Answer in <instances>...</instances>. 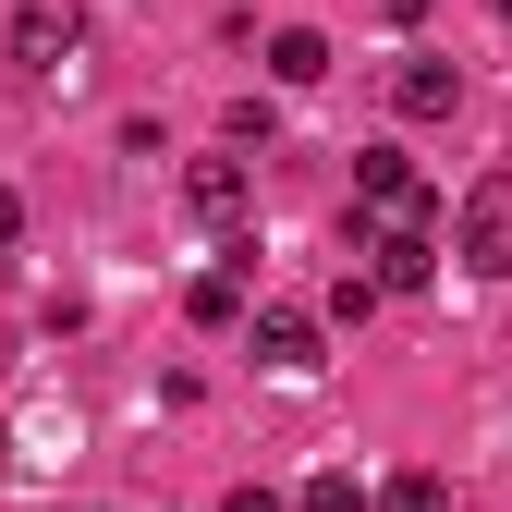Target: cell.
I'll list each match as a JSON object with an SVG mask.
<instances>
[{
	"mask_svg": "<svg viewBox=\"0 0 512 512\" xmlns=\"http://www.w3.org/2000/svg\"><path fill=\"white\" fill-rule=\"evenodd\" d=\"M220 512H281V488H256V476H244V488H232Z\"/></svg>",
	"mask_w": 512,
	"mask_h": 512,
	"instance_id": "obj_12",
	"label": "cell"
},
{
	"mask_svg": "<svg viewBox=\"0 0 512 512\" xmlns=\"http://www.w3.org/2000/svg\"><path fill=\"white\" fill-rule=\"evenodd\" d=\"M354 220H439V196L415 183L403 147H354Z\"/></svg>",
	"mask_w": 512,
	"mask_h": 512,
	"instance_id": "obj_3",
	"label": "cell"
},
{
	"mask_svg": "<svg viewBox=\"0 0 512 512\" xmlns=\"http://www.w3.org/2000/svg\"><path fill=\"white\" fill-rule=\"evenodd\" d=\"M378 512H452V488H439V476H427V464H403V476H391V488H378Z\"/></svg>",
	"mask_w": 512,
	"mask_h": 512,
	"instance_id": "obj_9",
	"label": "cell"
},
{
	"mask_svg": "<svg viewBox=\"0 0 512 512\" xmlns=\"http://www.w3.org/2000/svg\"><path fill=\"white\" fill-rule=\"evenodd\" d=\"M13 232H25V196H13V183H0V244H13Z\"/></svg>",
	"mask_w": 512,
	"mask_h": 512,
	"instance_id": "obj_13",
	"label": "cell"
},
{
	"mask_svg": "<svg viewBox=\"0 0 512 512\" xmlns=\"http://www.w3.org/2000/svg\"><path fill=\"white\" fill-rule=\"evenodd\" d=\"M13 61L37 86H61L86 61V0H13Z\"/></svg>",
	"mask_w": 512,
	"mask_h": 512,
	"instance_id": "obj_2",
	"label": "cell"
},
{
	"mask_svg": "<svg viewBox=\"0 0 512 512\" xmlns=\"http://www.w3.org/2000/svg\"><path fill=\"white\" fill-rule=\"evenodd\" d=\"M244 342H256V366H269V378H317V366H330V330H317L305 305H256Z\"/></svg>",
	"mask_w": 512,
	"mask_h": 512,
	"instance_id": "obj_4",
	"label": "cell"
},
{
	"mask_svg": "<svg viewBox=\"0 0 512 512\" xmlns=\"http://www.w3.org/2000/svg\"><path fill=\"white\" fill-rule=\"evenodd\" d=\"M183 208H196L208 232H244V208H256V171H244V147H220V159H183Z\"/></svg>",
	"mask_w": 512,
	"mask_h": 512,
	"instance_id": "obj_5",
	"label": "cell"
},
{
	"mask_svg": "<svg viewBox=\"0 0 512 512\" xmlns=\"http://www.w3.org/2000/svg\"><path fill=\"white\" fill-rule=\"evenodd\" d=\"M317 74H330V37H317V25H281L269 37V86H317Z\"/></svg>",
	"mask_w": 512,
	"mask_h": 512,
	"instance_id": "obj_8",
	"label": "cell"
},
{
	"mask_svg": "<svg viewBox=\"0 0 512 512\" xmlns=\"http://www.w3.org/2000/svg\"><path fill=\"white\" fill-rule=\"evenodd\" d=\"M378 293H391L378 269H342V281H330V317H342V330H366V317H378Z\"/></svg>",
	"mask_w": 512,
	"mask_h": 512,
	"instance_id": "obj_10",
	"label": "cell"
},
{
	"mask_svg": "<svg viewBox=\"0 0 512 512\" xmlns=\"http://www.w3.org/2000/svg\"><path fill=\"white\" fill-rule=\"evenodd\" d=\"M452 98H464L452 61H403V74H391V110H403V122H452Z\"/></svg>",
	"mask_w": 512,
	"mask_h": 512,
	"instance_id": "obj_6",
	"label": "cell"
},
{
	"mask_svg": "<svg viewBox=\"0 0 512 512\" xmlns=\"http://www.w3.org/2000/svg\"><path fill=\"white\" fill-rule=\"evenodd\" d=\"M452 256H464L476 281H512V171L464 183V208H452Z\"/></svg>",
	"mask_w": 512,
	"mask_h": 512,
	"instance_id": "obj_1",
	"label": "cell"
},
{
	"mask_svg": "<svg viewBox=\"0 0 512 512\" xmlns=\"http://www.w3.org/2000/svg\"><path fill=\"white\" fill-rule=\"evenodd\" d=\"M183 317H196V330H244V269H232V256L183 281Z\"/></svg>",
	"mask_w": 512,
	"mask_h": 512,
	"instance_id": "obj_7",
	"label": "cell"
},
{
	"mask_svg": "<svg viewBox=\"0 0 512 512\" xmlns=\"http://www.w3.org/2000/svg\"><path fill=\"white\" fill-rule=\"evenodd\" d=\"M500 25H512V0H500Z\"/></svg>",
	"mask_w": 512,
	"mask_h": 512,
	"instance_id": "obj_15",
	"label": "cell"
},
{
	"mask_svg": "<svg viewBox=\"0 0 512 512\" xmlns=\"http://www.w3.org/2000/svg\"><path fill=\"white\" fill-rule=\"evenodd\" d=\"M293 512H378V500H366V488L330 464V476H305V500H293Z\"/></svg>",
	"mask_w": 512,
	"mask_h": 512,
	"instance_id": "obj_11",
	"label": "cell"
},
{
	"mask_svg": "<svg viewBox=\"0 0 512 512\" xmlns=\"http://www.w3.org/2000/svg\"><path fill=\"white\" fill-rule=\"evenodd\" d=\"M378 13H391V25H427V13H439V0H378Z\"/></svg>",
	"mask_w": 512,
	"mask_h": 512,
	"instance_id": "obj_14",
	"label": "cell"
}]
</instances>
